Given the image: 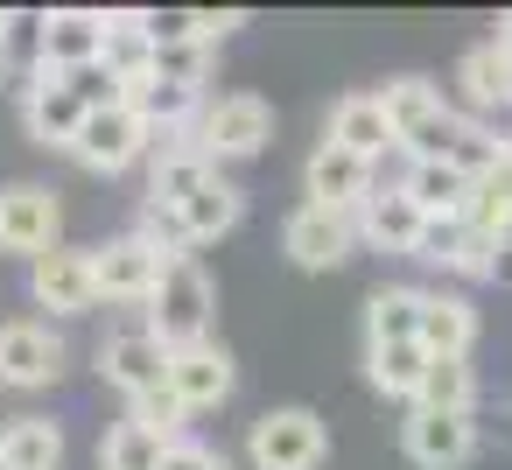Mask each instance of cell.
I'll return each mask as SVG.
<instances>
[{"instance_id": "cell-1", "label": "cell", "mask_w": 512, "mask_h": 470, "mask_svg": "<svg viewBox=\"0 0 512 470\" xmlns=\"http://www.w3.org/2000/svg\"><path fill=\"white\" fill-rule=\"evenodd\" d=\"M190 141L225 169V162H246V155H260L267 141H274V106L260 99V92H225V99H204V113H197V127H190Z\"/></svg>"}, {"instance_id": "cell-2", "label": "cell", "mask_w": 512, "mask_h": 470, "mask_svg": "<svg viewBox=\"0 0 512 470\" xmlns=\"http://www.w3.org/2000/svg\"><path fill=\"white\" fill-rule=\"evenodd\" d=\"M148 330L169 344V351H183V344H204L211 337V281H204V267L183 253V260H169V274H162V288L148 295Z\"/></svg>"}, {"instance_id": "cell-3", "label": "cell", "mask_w": 512, "mask_h": 470, "mask_svg": "<svg viewBox=\"0 0 512 470\" xmlns=\"http://www.w3.org/2000/svg\"><path fill=\"white\" fill-rule=\"evenodd\" d=\"M246 456L253 470H316L330 456V435H323V414L309 407H267L246 435Z\"/></svg>"}, {"instance_id": "cell-4", "label": "cell", "mask_w": 512, "mask_h": 470, "mask_svg": "<svg viewBox=\"0 0 512 470\" xmlns=\"http://www.w3.org/2000/svg\"><path fill=\"white\" fill-rule=\"evenodd\" d=\"M57 232H64V204H57L50 183H8L0 190V253L43 260V253H57Z\"/></svg>"}, {"instance_id": "cell-5", "label": "cell", "mask_w": 512, "mask_h": 470, "mask_svg": "<svg viewBox=\"0 0 512 470\" xmlns=\"http://www.w3.org/2000/svg\"><path fill=\"white\" fill-rule=\"evenodd\" d=\"M155 148V134H148V120L134 113V106H106V113H85V127H78V141H71V155L92 169V176H120V169H134L141 155Z\"/></svg>"}, {"instance_id": "cell-6", "label": "cell", "mask_w": 512, "mask_h": 470, "mask_svg": "<svg viewBox=\"0 0 512 470\" xmlns=\"http://www.w3.org/2000/svg\"><path fill=\"white\" fill-rule=\"evenodd\" d=\"M92 274H99V302H141V309H148V295H155L162 274H169V260H162L141 232H120V239L92 246Z\"/></svg>"}, {"instance_id": "cell-7", "label": "cell", "mask_w": 512, "mask_h": 470, "mask_svg": "<svg viewBox=\"0 0 512 470\" xmlns=\"http://www.w3.org/2000/svg\"><path fill=\"white\" fill-rule=\"evenodd\" d=\"M281 246H288V260H295V267H309V274H323V267H344V260H351V246H358V218H351V211L302 204V211H288V225H281Z\"/></svg>"}, {"instance_id": "cell-8", "label": "cell", "mask_w": 512, "mask_h": 470, "mask_svg": "<svg viewBox=\"0 0 512 470\" xmlns=\"http://www.w3.org/2000/svg\"><path fill=\"white\" fill-rule=\"evenodd\" d=\"M29 295H36V309H50V316H85V309H99L92 253H85V246H57V253L29 260Z\"/></svg>"}, {"instance_id": "cell-9", "label": "cell", "mask_w": 512, "mask_h": 470, "mask_svg": "<svg viewBox=\"0 0 512 470\" xmlns=\"http://www.w3.org/2000/svg\"><path fill=\"white\" fill-rule=\"evenodd\" d=\"M64 372V337L50 330V323H0V386H22V393H36V386H50Z\"/></svg>"}, {"instance_id": "cell-10", "label": "cell", "mask_w": 512, "mask_h": 470, "mask_svg": "<svg viewBox=\"0 0 512 470\" xmlns=\"http://www.w3.org/2000/svg\"><path fill=\"white\" fill-rule=\"evenodd\" d=\"M99 372H106V386H120L127 400H141V393L169 386V344H162L148 323H141V330H120V337L99 344Z\"/></svg>"}, {"instance_id": "cell-11", "label": "cell", "mask_w": 512, "mask_h": 470, "mask_svg": "<svg viewBox=\"0 0 512 470\" xmlns=\"http://www.w3.org/2000/svg\"><path fill=\"white\" fill-rule=\"evenodd\" d=\"M232 386H239V365H232V351L225 344H183V351H169V393L190 407V414H204V407H218V400H232Z\"/></svg>"}, {"instance_id": "cell-12", "label": "cell", "mask_w": 512, "mask_h": 470, "mask_svg": "<svg viewBox=\"0 0 512 470\" xmlns=\"http://www.w3.org/2000/svg\"><path fill=\"white\" fill-rule=\"evenodd\" d=\"M400 449H407V463L414 470H463L470 456H477V421L470 414H407V428H400Z\"/></svg>"}, {"instance_id": "cell-13", "label": "cell", "mask_w": 512, "mask_h": 470, "mask_svg": "<svg viewBox=\"0 0 512 470\" xmlns=\"http://www.w3.org/2000/svg\"><path fill=\"white\" fill-rule=\"evenodd\" d=\"M330 148H344V155H358V162H386V148H400L393 141V120H386V106H379V92H344L337 106H330Z\"/></svg>"}, {"instance_id": "cell-14", "label": "cell", "mask_w": 512, "mask_h": 470, "mask_svg": "<svg viewBox=\"0 0 512 470\" xmlns=\"http://www.w3.org/2000/svg\"><path fill=\"white\" fill-rule=\"evenodd\" d=\"M218 176H225V169H218V162H211V155H204V148H197L190 134H183V141H155L148 204H176V211H183V204H190L197 190H211Z\"/></svg>"}, {"instance_id": "cell-15", "label": "cell", "mask_w": 512, "mask_h": 470, "mask_svg": "<svg viewBox=\"0 0 512 470\" xmlns=\"http://www.w3.org/2000/svg\"><path fill=\"white\" fill-rule=\"evenodd\" d=\"M302 183H309V204H323V211H365V197L379 190L372 183V162H358V155H344V148H316L309 155V169H302Z\"/></svg>"}, {"instance_id": "cell-16", "label": "cell", "mask_w": 512, "mask_h": 470, "mask_svg": "<svg viewBox=\"0 0 512 470\" xmlns=\"http://www.w3.org/2000/svg\"><path fill=\"white\" fill-rule=\"evenodd\" d=\"M99 57H106V15H92V8H57L50 29H43V71L71 78V71L99 64Z\"/></svg>"}, {"instance_id": "cell-17", "label": "cell", "mask_w": 512, "mask_h": 470, "mask_svg": "<svg viewBox=\"0 0 512 470\" xmlns=\"http://www.w3.org/2000/svg\"><path fill=\"white\" fill-rule=\"evenodd\" d=\"M421 204L400 190V183H386V190H372L365 197V211H358V239L372 246V253H414L421 246Z\"/></svg>"}, {"instance_id": "cell-18", "label": "cell", "mask_w": 512, "mask_h": 470, "mask_svg": "<svg viewBox=\"0 0 512 470\" xmlns=\"http://www.w3.org/2000/svg\"><path fill=\"white\" fill-rule=\"evenodd\" d=\"M22 120H29V141H43V148H71L78 127H85V106H78V92H71L57 71H43V78L29 85V99H22Z\"/></svg>"}, {"instance_id": "cell-19", "label": "cell", "mask_w": 512, "mask_h": 470, "mask_svg": "<svg viewBox=\"0 0 512 470\" xmlns=\"http://www.w3.org/2000/svg\"><path fill=\"white\" fill-rule=\"evenodd\" d=\"M470 344H477V309L463 295L421 288V351L428 358H470Z\"/></svg>"}, {"instance_id": "cell-20", "label": "cell", "mask_w": 512, "mask_h": 470, "mask_svg": "<svg viewBox=\"0 0 512 470\" xmlns=\"http://www.w3.org/2000/svg\"><path fill=\"white\" fill-rule=\"evenodd\" d=\"M463 218H470V232L491 239V246L512 239V141H505V155L470 183V211H463Z\"/></svg>"}, {"instance_id": "cell-21", "label": "cell", "mask_w": 512, "mask_h": 470, "mask_svg": "<svg viewBox=\"0 0 512 470\" xmlns=\"http://www.w3.org/2000/svg\"><path fill=\"white\" fill-rule=\"evenodd\" d=\"M379 106H386V120H393V141H400V148H414V141L449 113V106H442V92H435L428 78H386Z\"/></svg>"}, {"instance_id": "cell-22", "label": "cell", "mask_w": 512, "mask_h": 470, "mask_svg": "<svg viewBox=\"0 0 512 470\" xmlns=\"http://www.w3.org/2000/svg\"><path fill=\"white\" fill-rule=\"evenodd\" d=\"M400 190L421 204V218H463L470 211V176L456 162H407Z\"/></svg>"}, {"instance_id": "cell-23", "label": "cell", "mask_w": 512, "mask_h": 470, "mask_svg": "<svg viewBox=\"0 0 512 470\" xmlns=\"http://www.w3.org/2000/svg\"><path fill=\"white\" fill-rule=\"evenodd\" d=\"M456 85H463V106H477V113H505V106H512V57H505L498 43H477V50H463Z\"/></svg>"}, {"instance_id": "cell-24", "label": "cell", "mask_w": 512, "mask_h": 470, "mask_svg": "<svg viewBox=\"0 0 512 470\" xmlns=\"http://www.w3.org/2000/svg\"><path fill=\"white\" fill-rule=\"evenodd\" d=\"M0 470H64V428L43 414H22L0 428Z\"/></svg>"}, {"instance_id": "cell-25", "label": "cell", "mask_w": 512, "mask_h": 470, "mask_svg": "<svg viewBox=\"0 0 512 470\" xmlns=\"http://www.w3.org/2000/svg\"><path fill=\"white\" fill-rule=\"evenodd\" d=\"M43 29H50V15H0V71H8V85L29 99V85L43 78Z\"/></svg>"}, {"instance_id": "cell-26", "label": "cell", "mask_w": 512, "mask_h": 470, "mask_svg": "<svg viewBox=\"0 0 512 470\" xmlns=\"http://www.w3.org/2000/svg\"><path fill=\"white\" fill-rule=\"evenodd\" d=\"M120 85H141V78H155V36H148V22L141 15H106V57H99Z\"/></svg>"}, {"instance_id": "cell-27", "label": "cell", "mask_w": 512, "mask_h": 470, "mask_svg": "<svg viewBox=\"0 0 512 470\" xmlns=\"http://www.w3.org/2000/svg\"><path fill=\"white\" fill-rule=\"evenodd\" d=\"M365 344H421V288H379L365 302Z\"/></svg>"}, {"instance_id": "cell-28", "label": "cell", "mask_w": 512, "mask_h": 470, "mask_svg": "<svg viewBox=\"0 0 512 470\" xmlns=\"http://www.w3.org/2000/svg\"><path fill=\"white\" fill-rule=\"evenodd\" d=\"M365 372H372L379 393H393V400L414 407V393L428 379V351L421 344H365Z\"/></svg>"}, {"instance_id": "cell-29", "label": "cell", "mask_w": 512, "mask_h": 470, "mask_svg": "<svg viewBox=\"0 0 512 470\" xmlns=\"http://www.w3.org/2000/svg\"><path fill=\"white\" fill-rule=\"evenodd\" d=\"M246 218V190L239 183H211V190H197L190 204H183V225H190V246H204V239H225L232 225Z\"/></svg>"}, {"instance_id": "cell-30", "label": "cell", "mask_w": 512, "mask_h": 470, "mask_svg": "<svg viewBox=\"0 0 512 470\" xmlns=\"http://www.w3.org/2000/svg\"><path fill=\"white\" fill-rule=\"evenodd\" d=\"M470 400H477L470 358H428V379H421L414 407H421V414H470Z\"/></svg>"}, {"instance_id": "cell-31", "label": "cell", "mask_w": 512, "mask_h": 470, "mask_svg": "<svg viewBox=\"0 0 512 470\" xmlns=\"http://www.w3.org/2000/svg\"><path fill=\"white\" fill-rule=\"evenodd\" d=\"M162 456H169V442L155 428H141L134 414L113 421L106 442H99V470H162Z\"/></svg>"}, {"instance_id": "cell-32", "label": "cell", "mask_w": 512, "mask_h": 470, "mask_svg": "<svg viewBox=\"0 0 512 470\" xmlns=\"http://www.w3.org/2000/svg\"><path fill=\"white\" fill-rule=\"evenodd\" d=\"M134 232H141L162 260H183V253H190V225H183V211H176V204H141Z\"/></svg>"}, {"instance_id": "cell-33", "label": "cell", "mask_w": 512, "mask_h": 470, "mask_svg": "<svg viewBox=\"0 0 512 470\" xmlns=\"http://www.w3.org/2000/svg\"><path fill=\"white\" fill-rule=\"evenodd\" d=\"M127 414L141 421V428H155L162 442H183V428H190V407L169 393V386H155V393H141V400H127Z\"/></svg>"}, {"instance_id": "cell-34", "label": "cell", "mask_w": 512, "mask_h": 470, "mask_svg": "<svg viewBox=\"0 0 512 470\" xmlns=\"http://www.w3.org/2000/svg\"><path fill=\"white\" fill-rule=\"evenodd\" d=\"M155 78L204 92V78H211V43H169V50H155Z\"/></svg>"}, {"instance_id": "cell-35", "label": "cell", "mask_w": 512, "mask_h": 470, "mask_svg": "<svg viewBox=\"0 0 512 470\" xmlns=\"http://www.w3.org/2000/svg\"><path fill=\"white\" fill-rule=\"evenodd\" d=\"M64 85L78 92V106H85V113H106V106H127V85H120V78H113L106 64H85V71H71Z\"/></svg>"}, {"instance_id": "cell-36", "label": "cell", "mask_w": 512, "mask_h": 470, "mask_svg": "<svg viewBox=\"0 0 512 470\" xmlns=\"http://www.w3.org/2000/svg\"><path fill=\"white\" fill-rule=\"evenodd\" d=\"M141 22H148L155 50H169V43H204V15H197V8H148Z\"/></svg>"}, {"instance_id": "cell-37", "label": "cell", "mask_w": 512, "mask_h": 470, "mask_svg": "<svg viewBox=\"0 0 512 470\" xmlns=\"http://www.w3.org/2000/svg\"><path fill=\"white\" fill-rule=\"evenodd\" d=\"M162 470H225V456H211L204 442H169V456H162Z\"/></svg>"}, {"instance_id": "cell-38", "label": "cell", "mask_w": 512, "mask_h": 470, "mask_svg": "<svg viewBox=\"0 0 512 470\" xmlns=\"http://www.w3.org/2000/svg\"><path fill=\"white\" fill-rule=\"evenodd\" d=\"M491 43H498V50L512 57V15H498V36H491Z\"/></svg>"}, {"instance_id": "cell-39", "label": "cell", "mask_w": 512, "mask_h": 470, "mask_svg": "<svg viewBox=\"0 0 512 470\" xmlns=\"http://www.w3.org/2000/svg\"><path fill=\"white\" fill-rule=\"evenodd\" d=\"M498 281H512V239L498 246Z\"/></svg>"}]
</instances>
